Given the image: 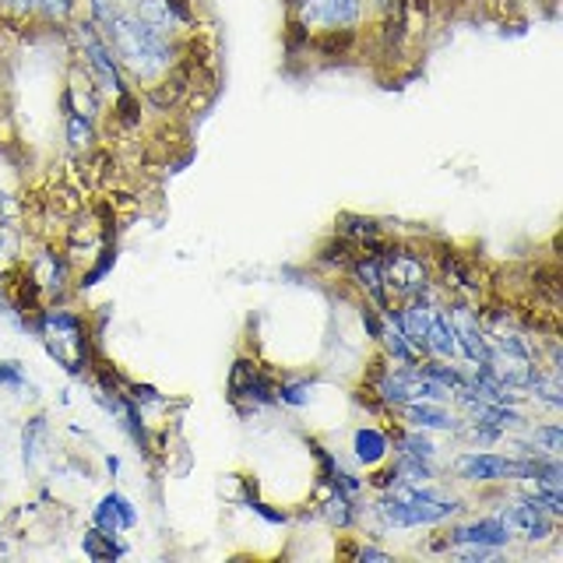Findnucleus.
Listing matches in <instances>:
<instances>
[{"mask_svg":"<svg viewBox=\"0 0 563 563\" xmlns=\"http://www.w3.org/2000/svg\"><path fill=\"white\" fill-rule=\"evenodd\" d=\"M106 35V43L113 46L117 60L123 67V75L134 88H152L158 85L166 75H173L176 67H180L194 49H198V35L194 40H169V35L155 32L152 25H145L141 18L123 8L120 14H113V22L99 29Z\"/></svg>","mask_w":563,"mask_h":563,"instance_id":"1","label":"nucleus"},{"mask_svg":"<svg viewBox=\"0 0 563 563\" xmlns=\"http://www.w3.org/2000/svg\"><path fill=\"white\" fill-rule=\"evenodd\" d=\"M369 0H292L289 29L307 40V46L334 49L352 43L366 25Z\"/></svg>","mask_w":563,"mask_h":563,"instance_id":"2","label":"nucleus"},{"mask_svg":"<svg viewBox=\"0 0 563 563\" xmlns=\"http://www.w3.org/2000/svg\"><path fill=\"white\" fill-rule=\"evenodd\" d=\"M35 339H40L49 352V360H57L67 374L85 377L96 366L92 352V334H88V321L81 313L67 310L64 303H46L40 321H35Z\"/></svg>","mask_w":563,"mask_h":563,"instance_id":"3","label":"nucleus"},{"mask_svg":"<svg viewBox=\"0 0 563 563\" xmlns=\"http://www.w3.org/2000/svg\"><path fill=\"white\" fill-rule=\"evenodd\" d=\"M64 35H67V43H70V53H75V57L81 60V67L88 70V78L96 81L102 99H117V96L128 92V88H134L128 81V75H123V67L117 60L113 46L106 43V35L99 32V25L88 14H78L75 22L64 29Z\"/></svg>","mask_w":563,"mask_h":563,"instance_id":"4","label":"nucleus"},{"mask_svg":"<svg viewBox=\"0 0 563 563\" xmlns=\"http://www.w3.org/2000/svg\"><path fill=\"white\" fill-rule=\"evenodd\" d=\"M380 268H384V286L395 303H405L419 292H430L437 286L433 278V254H427L416 243H387L380 251Z\"/></svg>","mask_w":563,"mask_h":563,"instance_id":"5","label":"nucleus"},{"mask_svg":"<svg viewBox=\"0 0 563 563\" xmlns=\"http://www.w3.org/2000/svg\"><path fill=\"white\" fill-rule=\"evenodd\" d=\"M229 401L246 419L257 416L261 409H272V405H278L275 377L254 356H236L233 369H229Z\"/></svg>","mask_w":563,"mask_h":563,"instance_id":"6","label":"nucleus"},{"mask_svg":"<svg viewBox=\"0 0 563 563\" xmlns=\"http://www.w3.org/2000/svg\"><path fill=\"white\" fill-rule=\"evenodd\" d=\"M29 278L40 286L46 303H64V299L75 292V264H70L64 246H57V240H46L40 251L22 261Z\"/></svg>","mask_w":563,"mask_h":563,"instance_id":"7","label":"nucleus"},{"mask_svg":"<svg viewBox=\"0 0 563 563\" xmlns=\"http://www.w3.org/2000/svg\"><path fill=\"white\" fill-rule=\"evenodd\" d=\"M128 8L155 32L169 40H194L201 35L198 0H128Z\"/></svg>","mask_w":563,"mask_h":563,"instance_id":"8","label":"nucleus"},{"mask_svg":"<svg viewBox=\"0 0 563 563\" xmlns=\"http://www.w3.org/2000/svg\"><path fill=\"white\" fill-rule=\"evenodd\" d=\"M448 317L457 339V352L468 366L486 363V324H483V310L472 307L468 296H454L448 299Z\"/></svg>","mask_w":563,"mask_h":563,"instance_id":"9","label":"nucleus"},{"mask_svg":"<svg viewBox=\"0 0 563 563\" xmlns=\"http://www.w3.org/2000/svg\"><path fill=\"white\" fill-rule=\"evenodd\" d=\"M454 479L468 486H493L515 479V454H493V451H462L451 462Z\"/></svg>","mask_w":563,"mask_h":563,"instance_id":"10","label":"nucleus"},{"mask_svg":"<svg viewBox=\"0 0 563 563\" xmlns=\"http://www.w3.org/2000/svg\"><path fill=\"white\" fill-rule=\"evenodd\" d=\"M500 518L510 528V536H518V539L532 542V545L536 542H550L553 532H556V518L545 515L542 507H536L532 500H525V497H518L510 507H504Z\"/></svg>","mask_w":563,"mask_h":563,"instance_id":"11","label":"nucleus"},{"mask_svg":"<svg viewBox=\"0 0 563 563\" xmlns=\"http://www.w3.org/2000/svg\"><path fill=\"white\" fill-rule=\"evenodd\" d=\"M510 539L515 536H510L504 518L489 515V518L468 521V525H451L437 545H448V550H454V545H489V550H504V545H510Z\"/></svg>","mask_w":563,"mask_h":563,"instance_id":"12","label":"nucleus"},{"mask_svg":"<svg viewBox=\"0 0 563 563\" xmlns=\"http://www.w3.org/2000/svg\"><path fill=\"white\" fill-rule=\"evenodd\" d=\"M398 416L405 427H416V430H440V433H457L465 427L462 412H451L448 401H405L391 412Z\"/></svg>","mask_w":563,"mask_h":563,"instance_id":"13","label":"nucleus"},{"mask_svg":"<svg viewBox=\"0 0 563 563\" xmlns=\"http://www.w3.org/2000/svg\"><path fill=\"white\" fill-rule=\"evenodd\" d=\"M57 102H60V117H64V141H67V148L75 152V155L88 158L99 148V120H92L88 113L75 110L64 92H60Z\"/></svg>","mask_w":563,"mask_h":563,"instance_id":"14","label":"nucleus"},{"mask_svg":"<svg viewBox=\"0 0 563 563\" xmlns=\"http://www.w3.org/2000/svg\"><path fill=\"white\" fill-rule=\"evenodd\" d=\"M92 525L106 536H123L137 525V507L123 497V493L110 489L106 497L92 507Z\"/></svg>","mask_w":563,"mask_h":563,"instance_id":"15","label":"nucleus"},{"mask_svg":"<svg viewBox=\"0 0 563 563\" xmlns=\"http://www.w3.org/2000/svg\"><path fill=\"white\" fill-rule=\"evenodd\" d=\"M427 356L448 360V363H454L457 356H462V352H457V339H454L451 317H448V303H437L433 307L430 328H427Z\"/></svg>","mask_w":563,"mask_h":563,"instance_id":"16","label":"nucleus"},{"mask_svg":"<svg viewBox=\"0 0 563 563\" xmlns=\"http://www.w3.org/2000/svg\"><path fill=\"white\" fill-rule=\"evenodd\" d=\"M352 457L366 468H377L380 462L391 457V433L380 427H360L352 433Z\"/></svg>","mask_w":563,"mask_h":563,"instance_id":"17","label":"nucleus"},{"mask_svg":"<svg viewBox=\"0 0 563 563\" xmlns=\"http://www.w3.org/2000/svg\"><path fill=\"white\" fill-rule=\"evenodd\" d=\"M317 510H321V518L331 528H339V532H349V528H356L360 518H363V507L356 504V497H349V493H339V489H331Z\"/></svg>","mask_w":563,"mask_h":563,"instance_id":"18","label":"nucleus"},{"mask_svg":"<svg viewBox=\"0 0 563 563\" xmlns=\"http://www.w3.org/2000/svg\"><path fill=\"white\" fill-rule=\"evenodd\" d=\"M334 236L352 243L360 251V246H369L384 240V229L377 219H366V216H352V211H345V216H339V222H334Z\"/></svg>","mask_w":563,"mask_h":563,"instance_id":"19","label":"nucleus"},{"mask_svg":"<svg viewBox=\"0 0 563 563\" xmlns=\"http://www.w3.org/2000/svg\"><path fill=\"white\" fill-rule=\"evenodd\" d=\"M78 14H81L78 0H35L32 25H46V29H60L64 32Z\"/></svg>","mask_w":563,"mask_h":563,"instance_id":"20","label":"nucleus"},{"mask_svg":"<svg viewBox=\"0 0 563 563\" xmlns=\"http://www.w3.org/2000/svg\"><path fill=\"white\" fill-rule=\"evenodd\" d=\"M81 550H85L88 560L106 563V560H120L123 553H128V542H120V536H106V532H99V528L92 525L81 536Z\"/></svg>","mask_w":563,"mask_h":563,"instance_id":"21","label":"nucleus"},{"mask_svg":"<svg viewBox=\"0 0 563 563\" xmlns=\"http://www.w3.org/2000/svg\"><path fill=\"white\" fill-rule=\"evenodd\" d=\"M46 416H32L25 419V427H22V465L32 472L35 465H40V457H43V444H46Z\"/></svg>","mask_w":563,"mask_h":563,"instance_id":"22","label":"nucleus"},{"mask_svg":"<svg viewBox=\"0 0 563 563\" xmlns=\"http://www.w3.org/2000/svg\"><path fill=\"white\" fill-rule=\"evenodd\" d=\"M313 391V377H282L275 380V398L278 405H289V409H303Z\"/></svg>","mask_w":563,"mask_h":563,"instance_id":"23","label":"nucleus"},{"mask_svg":"<svg viewBox=\"0 0 563 563\" xmlns=\"http://www.w3.org/2000/svg\"><path fill=\"white\" fill-rule=\"evenodd\" d=\"M528 448L563 457V427L560 422H539V427H528Z\"/></svg>","mask_w":563,"mask_h":563,"instance_id":"24","label":"nucleus"},{"mask_svg":"<svg viewBox=\"0 0 563 563\" xmlns=\"http://www.w3.org/2000/svg\"><path fill=\"white\" fill-rule=\"evenodd\" d=\"M0 387H8V391H32L25 366L18 360H0Z\"/></svg>","mask_w":563,"mask_h":563,"instance_id":"25","label":"nucleus"},{"mask_svg":"<svg viewBox=\"0 0 563 563\" xmlns=\"http://www.w3.org/2000/svg\"><path fill=\"white\" fill-rule=\"evenodd\" d=\"M360 324H363V331H366V339H369V342H380L384 317H380V310H377V307H369L366 299H363V307H360Z\"/></svg>","mask_w":563,"mask_h":563,"instance_id":"26","label":"nucleus"},{"mask_svg":"<svg viewBox=\"0 0 563 563\" xmlns=\"http://www.w3.org/2000/svg\"><path fill=\"white\" fill-rule=\"evenodd\" d=\"M352 556H356V560H377V563H391L395 556L391 553H384V550H377V545H360V550L356 553H352Z\"/></svg>","mask_w":563,"mask_h":563,"instance_id":"27","label":"nucleus"},{"mask_svg":"<svg viewBox=\"0 0 563 563\" xmlns=\"http://www.w3.org/2000/svg\"><path fill=\"white\" fill-rule=\"evenodd\" d=\"M398 4V0H369V11H377V14H387Z\"/></svg>","mask_w":563,"mask_h":563,"instance_id":"28","label":"nucleus"},{"mask_svg":"<svg viewBox=\"0 0 563 563\" xmlns=\"http://www.w3.org/2000/svg\"><path fill=\"white\" fill-rule=\"evenodd\" d=\"M0 11H4V0H0Z\"/></svg>","mask_w":563,"mask_h":563,"instance_id":"29","label":"nucleus"},{"mask_svg":"<svg viewBox=\"0 0 563 563\" xmlns=\"http://www.w3.org/2000/svg\"><path fill=\"white\" fill-rule=\"evenodd\" d=\"M286 4H292V0H286Z\"/></svg>","mask_w":563,"mask_h":563,"instance_id":"30","label":"nucleus"}]
</instances>
